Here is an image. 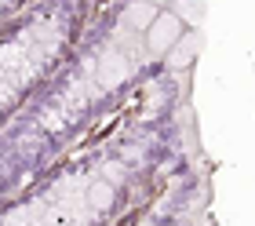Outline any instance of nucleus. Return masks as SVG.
<instances>
[{
    "instance_id": "nucleus-1",
    "label": "nucleus",
    "mask_w": 255,
    "mask_h": 226,
    "mask_svg": "<svg viewBox=\"0 0 255 226\" xmlns=\"http://www.w3.org/2000/svg\"><path fill=\"white\" fill-rule=\"evenodd\" d=\"M182 33H186V26H182V18L175 11H157V18L149 22V29H146V44H149L153 55H168L171 47L182 40Z\"/></svg>"
},
{
    "instance_id": "nucleus-2",
    "label": "nucleus",
    "mask_w": 255,
    "mask_h": 226,
    "mask_svg": "<svg viewBox=\"0 0 255 226\" xmlns=\"http://www.w3.org/2000/svg\"><path fill=\"white\" fill-rule=\"evenodd\" d=\"M153 18H157L153 4H142V0L131 4V7H128V15H124V22H128V26H135V29H149V22H153Z\"/></svg>"
},
{
    "instance_id": "nucleus-3",
    "label": "nucleus",
    "mask_w": 255,
    "mask_h": 226,
    "mask_svg": "<svg viewBox=\"0 0 255 226\" xmlns=\"http://www.w3.org/2000/svg\"><path fill=\"white\" fill-rule=\"evenodd\" d=\"M193 51H197V37H186V33H182V40H179L175 47H171L168 55H171V62H175V66H182Z\"/></svg>"
},
{
    "instance_id": "nucleus-4",
    "label": "nucleus",
    "mask_w": 255,
    "mask_h": 226,
    "mask_svg": "<svg viewBox=\"0 0 255 226\" xmlns=\"http://www.w3.org/2000/svg\"><path fill=\"white\" fill-rule=\"evenodd\" d=\"M91 201H95L99 208H102V205H110V190H106V186H95V190H91Z\"/></svg>"
},
{
    "instance_id": "nucleus-5",
    "label": "nucleus",
    "mask_w": 255,
    "mask_h": 226,
    "mask_svg": "<svg viewBox=\"0 0 255 226\" xmlns=\"http://www.w3.org/2000/svg\"><path fill=\"white\" fill-rule=\"evenodd\" d=\"M142 4H164V0H142Z\"/></svg>"
}]
</instances>
